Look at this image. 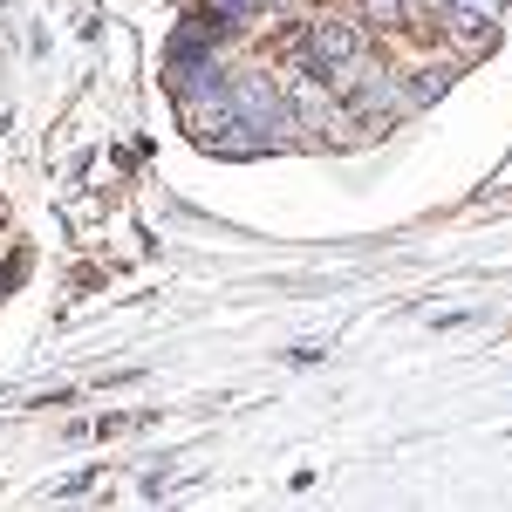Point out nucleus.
I'll return each instance as SVG.
<instances>
[{
    "label": "nucleus",
    "instance_id": "nucleus-1",
    "mask_svg": "<svg viewBox=\"0 0 512 512\" xmlns=\"http://www.w3.org/2000/svg\"><path fill=\"white\" fill-rule=\"evenodd\" d=\"M349 62H362V28L355 21H315L308 28V69L315 76H335Z\"/></svg>",
    "mask_w": 512,
    "mask_h": 512
},
{
    "label": "nucleus",
    "instance_id": "nucleus-2",
    "mask_svg": "<svg viewBox=\"0 0 512 512\" xmlns=\"http://www.w3.org/2000/svg\"><path fill=\"white\" fill-rule=\"evenodd\" d=\"M233 110L246 117V130H260V137H274V130H287V96H280L267 76H246L233 89Z\"/></svg>",
    "mask_w": 512,
    "mask_h": 512
},
{
    "label": "nucleus",
    "instance_id": "nucleus-3",
    "mask_svg": "<svg viewBox=\"0 0 512 512\" xmlns=\"http://www.w3.org/2000/svg\"><path fill=\"white\" fill-rule=\"evenodd\" d=\"M444 28L458 48H485L492 41V0H444Z\"/></svg>",
    "mask_w": 512,
    "mask_h": 512
},
{
    "label": "nucleus",
    "instance_id": "nucleus-4",
    "mask_svg": "<svg viewBox=\"0 0 512 512\" xmlns=\"http://www.w3.org/2000/svg\"><path fill=\"white\" fill-rule=\"evenodd\" d=\"M444 82H451L444 69H424V76L410 82V96H403V103H431V96H444Z\"/></svg>",
    "mask_w": 512,
    "mask_h": 512
},
{
    "label": "nucleus",
    "instance_id": "nucleus-5",
    "mask_svg": "<svg viewBox=\"0 0 512 512\" xmlns=\"http://www.w3.org/2000/svg\"><path fill=\"white\" fill-rule=\"evenodd\" d=\"M362 14H369L376 28H396V21H403V0H362Z\"/></svg>",
    "mask_w": 512,
    "mask_h": 512
},
{
    "label": "nucleus",
    "instance_id": "nucleus-6",
    "mask_svg": "<svg viewBox=\"0 0 512 512\" xmlns=\"http://www.w3.org/2000/svg\"><path fill=\"white\" fill-rule=\"evenodd\" d=\"M444 0H403V14H437Z\"/></svg>",
    "mask_w": 512,
    "mask_h": 512
}]
</instances>
